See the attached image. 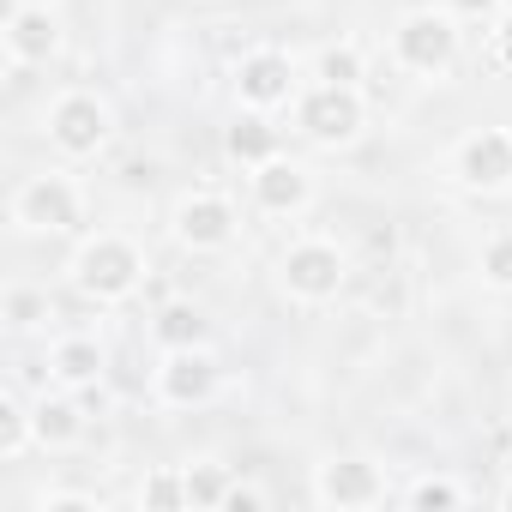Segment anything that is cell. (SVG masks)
<instances>
[{"label": "cell", "mask_w": 512, "mask_h": 512, "mask_svg": "<svg viewBox=\"0 0 512 512\" xmlns=\"http://www.w3.org/2000/svg\"><path fill=\"white\" fill-rule=\"evenodd\" d=\"M73 284L91 296V302H127L139 284H145V253L127 241V235H85L79 253H73Z\"/></svg>", "instance_id": "6da1fadb"}, {"label": "cell", "mask_w": 512, "mask_h": 512, "mask_svg": "<svg viewBox=\"0 0 512 512\" xmlns=\"http://www.w3.org/2000/svg\"><path fill=\"white\" fill-rule=\"evenodd\" d=\"M392 61H398L404 73L440 79V73L458 61V25H452V13H434V7L404 13L398 31H392Z\"/></svg>", "instance_id": "7a4b0ae2"}, {"label": "cell", "mask_w": 512, "mask_h": 512, "mask_svg": "<svg viewBox=\"0 0 512 512\" xmlns=\"http://www.w3.org/2000/svg\"><path fill=\"white\" fill-rule=\"evenodd\" d=\"M362 121H368V103H362L356 85H326L320 79V85H308L296 97V127L314 145H350L362 133Z\"/></svg>", "instance_id": "3957f363"}, {"label": "cell", "mask_w": 512, "mask_h": 512, "mask_svg": "<svg viewBox=\"0 0 512 512\" xmlns=\"http://www.w3.org/2000/svg\"><path fill=\"white\" fill-rule=\"evenodd\" d=\"M13 223L31 229V235H67V229L85 223V199L67 175H31L13 193Z\"/></svg>", "instance_id": "277c9868"}, {"label": "cell", "mask_w": 512, "mask_h": 512, "mask_svg": "<svg viewBox=\"0 0 512 512\" xmlns=\"http://www.w3.org/2000/svg\"><path fill=\"white\" fill-rule=\"evenodd\" d=\"M278 278H284V290L296 296V302H308V308H320V302H332L338 290H344V253H338V241H296L284 260H278Z\"/></svg>", "instance_id": "5b68a950"}, {"label": "cell", "mask_w": 512, "mask_h": 512, "mask_svg": "<svg viewBox=\"0 0 512 512\" xmlns=\"http://www.w3.org/2000/svg\"><path fill=\"white\" fill-rule=\"evenodd\" d=\"M49 145L61 151V157H97L103 145H109V109L91 97V91H67V97H55L49 103Z\"/></svg>", "instance_id": "8992f818"}, {"label": "cell", "mask_w": 512, "mask_h": 512, "mask_svg": "<svg viewBox=\"0 0 512 512\" xmlns=\"http://www.w3.org/2000/svg\"><path fill=\"white\" fill-rule=\"evenodd\" d=\"M452 175L470 193H506L512 187V133L506 127H476L452 151Z\"/></svg>", "instance_id": "52a82bcc"}, {"label": "cell", "mask_w": 512, "mask_h": 512, "mask_svg": "<svg viewBox=\"0 0 512 512\" xmlns=\"http://www.w3.org/2000/svg\"><path fill=\"white\" fill-rule=\"evenodd\" d=\"M235 229H241V217L223 193H187L175 205V241L187 253H217V247L235 241Z\"/></svg>", "instance_id": "ba28073f"}, {"label": "cell", "mask_w": 512, "mask_h": 512, "mask_svg": "<svg viewBox=\"0 0 512 512\" xmlns=\"http://www.w3.org/2000/svg\"><path fill=\"white\" fill-rule=\"evenodd\" d=\"M217 380H223V368H217V356H211L205 344L169 350L163 368H157V398H163L169 410H193V404H205V398L217 392Z\"/></svg>", "instance_id": "9c48e42d"}, {"label": "cell", "mask_w": 512, "mask_h": 512, "mask_svg": "<svg viewBox=\"0 0 512 512\" xmlns=\"http://www.w3.org/2000/svg\"><path fill=\"white\" fill-rule=\"evenodd\" d=\"M314 500L320 506H338V512H362V506H380L386 500V476L368 458H332V464L314 470Z\"/></svg>", "instance_id": "30bf717a"}, {"label": "cell", "mask_w": 512, "mask_h": 512, "mask_svg": "<svg viewBox=\"0 0 512 512\" xmlns=\"http://www.w3.org/2000/svg\"><path fill=\"white\" fill-rule=\"evenodd\" d=\"M235 97H241V109H284L290 97H296V61L290 55H278V49H253V55H241V67H235Z\"/></svg>", "instance_id": "8fae6325"}, {"label": "cell", "mask_w": 512, "mask_h": 512, "mask_svg": "<svg viewBox=\"0 0 512 512\" xmlns=\"http://www.w3.org/2000/svg\"><path fill=\"white\" fill-rule=\"evenodd\" d=\"M253 205L272 211V217H302V211L314 205V181H308V169L290 163V157L260 163V169H253Z\"/></svg>", "instance_id": "7c38bea8"}, {"label": "cell", "mask_w": 512, "mask_h": 512, "mask_svg": "<svg viewBox=\"0 0 512 512\" xmlns=\"http://www.w3.org/2000/svg\"><path fill=\"white\" fill-rule=\"evenodd\" d=\"M61 49V19L49 7H13L7 13V55L13 67H37Z\"/></svg>", "instance_id": "4fadbf2b"}, {"label": "cell", "mask_w": 512, "mask_h": 512, "mask_svg": "<svg viewBox=\"0 0 512 512\" xmlns=\"http://www.w3.org/2000/svg\"><path fill=\"white\" fill-rule=\"evenodd\" d=\"M223 151H229L241 169H260V163L284 157V133L266 121V109H247V115H235V127L223 133Z\"/></svg>", "instance_id": "5bb4252c"}, {"label": "cell", "mask_w": 512, "mask_h": 512, "mask_svg": "<svg viewBox=\"0 0 512 512\" xmlns=\"http://www.w3.org/2000/svg\"><path fill=\"white\" fill-rule=\"evenodd\" d=\"M49 374H55L67 392H91L97 374H103V344H97V338H61L55 356H49Z\"/></svg>", "instance_id": "9a60e30c"}, {"label": "cell", "mask_w": 512, "mask_h": 512, "mask_svg": "<svg viewBox=\"0 0 512 512\" xmlns=\"http://www.w3.org/2000/svg\"><path fill=\"white\" fill-rule=\"evenodd\" d=\"M31 422H37V446H73L85 434V410L67 392H43L31 404Z\"/></svg>", "instance_id": "2e32d148"}, {"label": "cell", "mask_w": 512, "mask_h": 512, "mask_svg": "<svg viewBox=\"0 0 512 512\" xmlns=\"http://www.w3.org/2000/svg\"><path fill=\"white\" fill-rule=\"evenodd\" d=\"M151 338L163 350H193V344H211V320L193 302H163L157 320H151Z\"/></svg>", "instance_id": "e0dca14e"}, {"label": "cell", "mask_w": 512, "mask_h": 512, "mask_svg": "<svg viewBox=\"0 0 512 512\" xmlns=\"http://www.w3.org/2000/svg\"><path fill=\"white\" fill-rule=\"evenodd\" d=\"M181 476H187V506H193V512H223V500H229V488H235V476H229L223 464H187Z\"/></svg>", "instance_id": "ac0fdd59"}, {"label": "cell", "mask_w": 512, "mask_h": 512, "mask_svg": "<svg viewBox=\"0 0 512 512\" xmlns=\"http://www.w3.org/2000/svg\"><path fill=\"white\" fill-rule=\"evenodd\" d=\"M37 440V422H31V404L19 392H0V458H19L25 446Z\"/></svg>", "instance_id": "d6986e66"}, {"label": "cell", "mask_w": 512, "mask_h": 512, "mask_svg": "<svg viewBox=\"0 0 512 512\" xmlns=\"http://www.w3.org/2000/svg\"><path fill=\"white\" fill-rule=\"evenodd\" d=\"M362 73H368V61L356 43H326L314 61V79H326V85H362Z\"/></svg>", "instance_id": "ffe728a7"}, {"label": "cell", "mask_w": 512, "mask_h": 512, "mask_svg": "<svg viewBox=\"0 0 512 512\" xmlns=\"http://www.w3.org/2000/svg\"><path fill=\"white\" fill-rule=\"evenodd\" d=\"M476 266H482V284H494V290L512 296V229H494V235L482 241Z\"/></svg>", "instance_id": "44dd1931"}, {"label": "cell", "mask_w": 512, "mask_h": 512, "mask_svg": "<svg viewBox=\"0 0 512 512\" xmlns=\"http://www.w3.org/2000/svg\"><path fill=\"white\" fill-rule=\"evenodd\" d=\"M139 506H151V512H181V506H187V476H181V470L145 476V482H139Z\"/></svg>", "instance_id": "7402d4cb"}, {"label": "cell", "mask_w": 512, "mask_h": 512, "mask_svg": "<svg viewBox=\"0 0 512 512\" xmlns=\"http://www.w3.org/2000/svg\"><path fill=\"white\" fill-rule=\"evenodd\" d=\"M49 320V296L43 290H7V326L13 332H31Z\"/></svg>", "instance_id": "603a6c76"}, {"label": "cell", "mask_w": 512, "mask_h": 512, "mask_svg": "<svg viewBox=\"0 0 512 512\" xmlns=\"http://www.w3.org/2000/svg\"><path fill=\"white\" fill-rule=\"evenodd\" d=\"M404 500H410L416 512H428V506H464V488H458V482H446V476H422Z\"/></svg>", "instance_id": "cb8c5ba5"}, {"label": "cell", "mask_w": 512, "mask_h": 512, "mask_svg": "<svg viewBox=\"0 0 512 512\" xmlns=\"http://www.w3.org/2000/svg\"><path fill=\"white\" fill-rule=\"evenodd\" d=\"M37 506H43V512H103L97 494H43Z\"/></svg>", "instance_id": "d4e9b609"}, {"label": "cell", "mask_w": 512, "mask_h": 512, "mask_svg": "<svg viewBox=\"0 0 512 512\" xmlns=\"http://www.w3.org/2000/svg\"><path fill=\"white\" fill-rule=\"evenodd\" d=\"M260 506H266V494H260V488H241V482H235L229 500H223V512H260Z\"/></svg>", "instance_id": "484cf974"}, {"label": "cell", "mask_w": 512, "mask_h": 512, "mask_svg": "<svg viewBox=\"0 0 512 512\" xmlns=\"http://www.w3.org/2000/svg\"><path fill=\"white\" fill-rule=\"evenodd\" d=\"M494 55H500V67H512V7H506L500 25H494Z\"/></svg>", "instance_id": "4316f807"}, {"label": "cell", "mask_w": 512, "mask_h": 512, "mask_svg": "<svg viewBox=\"0 0 512 512\" xmlns=\"http://www.w3.org/2000/svg\"><path fill=\"white\" fill-rule=\"evenodd\" d=\"M494 7H500V0H446V13H458V19H482Z\"/></svg>", "instance_id": "83f0119b"}, {"label": "cell", "mask_w": 512, "mask_h": 512, "mask_svg": "<svg viewBox=\"0 0 512 512\" xmlns=\"http://www.w3.org/2000/svg\"><path fill=\"white\" fill-rule=\"evenodd\" d=\"M500 506H506V512H512V482H506V488H500Z\"/></svg>", "instance_id": "f1b7e54d"}]
</instances>
